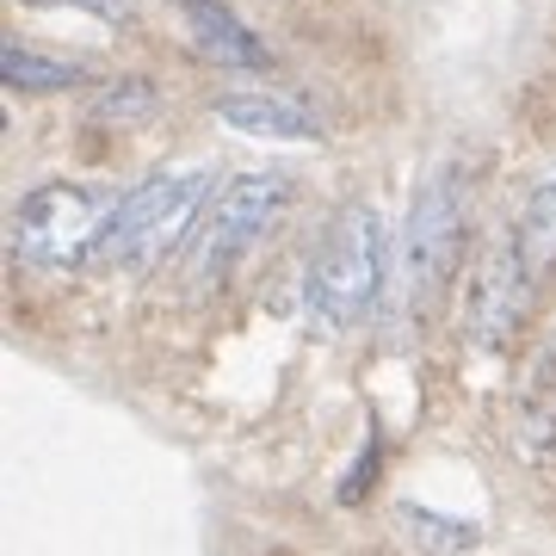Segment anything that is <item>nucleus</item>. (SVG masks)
<instances>
[{
	"mask_svg": "<svg viewBox=\"0 0 556 556\" xmlns=\"http://www.w3.org/2000/svg\"><path fill=\"white\" fill-rule=\"evenodd\" d=\"M204 199H217L204 161L155 167L142 186H130L118 199V217H112V236H105L100 260L105 266H124V273H149L155 260H167L179 241L199 229V217L211 211Z\"/></svg>",
	"mask_w": 556,
	"mask_h": 556,
	"instance_id": "nucleus-2",
	"label": "nucleus"
},
{
	"mask_svg": "<svg viewBox=\"0 0 556 556\" xmlns=\"http://www.w3.org/2000/svg\"><path fill=\"white\" fill-rule=\"evenodd\" d=\"M457 241H464V167L439 161L415 186V204H408V223H402V285H408L415 309H427L452 285Z\"/></svg>",
	"mask_w": 556,
	"mask_h": 556,
	"instance_id": "nucleus-5",
	"label": "nucleus"
},
{
	"mask_svg": "<svg viewBox=\"0 0 556 556\" xmlns=\"http://www.w3.org/2000/svg\"><path fill=\"white\" fill-rule=\"evenodd\" d=\"M112 217H118L112 192H93V186H75V179L31 186L20 211H13V260L50 278L80 273V266H93L105 254Z\"/></svg>",
	"mask_w": 556,
	"mask_h": 556,
	"instance_id": "nucleus-3",
	"label": "nucleus"
},
{
	"mask_svg": "<svg viewBox=\"0 0 556 556\" xmlns=\"http://www.w3.org/2000/svg\"><path fill=\"white\" fill-rule=\"evenodd\" d=\"M38 7H56V0H38ZM62 7H87L100 20H124V0H62Z\"/></svg>",
	"mask_w": 556,
	"mask_h": 556,
	"instance_id": "nucleus-11",
	"label": "nucleus"
},
{
	"mask_svg": "<svg viewBox=\"0 0 556 556\" xmlns=\"http://www.w3.org/2000/svg\"><path fill=\"white\" fill-rule=\"evenodd\" d=\"M383 285H390V229L378 204H340L309 266V291H303L309 316L334 334L358 328L383 303Z\"/></svg>",
	"mask_w": 556,
	"mask_h": 556,
	"instance_id": "nucleus-1",
	"label": "nucleus"
},
{
	"mask_svg": "<svg viewBox=\"0 0 556 556\" xmlns=\"http://www.w3.org/2000/svg\"><path fill=\"white\" fill-rule=\"evenodd\" d=\"M291 199H298V179L285 174V167L236 174L217 199H211V211L199 217L192 241H186V285H192V291H199V285L211 291L217 278H229L241 260L285 223Z\"/></svg>",
	"mask_w": 556,
	"mask_h": 556,
	"instance_id": "nucleus-4",
	"label": "nucleus"
},
{
	"mask_svg": "<svg viewBox=\"0 0 556 556\" xmlns=\"http://www.w3.org/2000/svg\"><path fill=\"white\" fill-rule=\"evenodd\" d=\"M408 526H415V538L427 544V551H470L477 544V526H457V519H433V514H420V507H408Z\"/></svg>",
	"mask_w": 556,
	"mask_h": 556,
	"instance_id": "nucleus-10",
	"label": "nucleus"
},
{
	"mask_svg": "<svg viewBox=\"0 0 556 556\" xmlns=\"http://www.w3.org/2000/svg\"><path fill=\"white\" fill-rule=\"evenodd\" d=\"M0 75H7V87H20V93H56V87H80L87 80V68H75V62H56V56H38V50H7L0 56Z\"/></svg>",
	"mask_w": 556,
	"mask_h": 556,
	"instance_id": "nucleus-9",
	"label": "nucleus"
},
{
	"mask_svg": "<svg viewBox=\"0 0 556 556\" xmlns=\"http://www.w3.org/2000/svg\"><path fill=\"white\" fill-rule=\"evenodd\" d=\"M179 13H186V31H192L204 62H223V68H273L266 43H260L223 0H179Z\"/></svg>",
	"mask_w": 556,
	"mask_h": 556,
	"instance_id": "nucleus-7",
	"label": "nucleus"
},
{
	"mask_svg": "<svg viewBox=\"0 0 556 556\" xmlns=\"http://www.w3.org/2000/svg\"><path fill=\"white\" fill-rule=\"evenodd\" d=\"M211 112H217L229 130H241V137H316L321 124L316 112L303 100H291V93H217L211 100Z\"/></svg>",
	"mask_w": 556,
	"mask_h": 556,
	"instance_id": "nucleus-8",
	"label": "nucleus"
},
{
	"mask_svg": "<svg viewBox=\"0 0 556 556\" xmlns=\"http://www.w3.org/2000/svg\"><path fill=\"white\" fill-rule=\"evenodd\" d=\"M501 254L514 260V273L526 278V291L532 298H544V285L556 278V174H544L519 199V211H514V223L501 229Z\"/></svg>",
	"mask_w": 556,
	"mask_h": 556,
	"instance_id": "nucleus-6",
	"label": "nucleus"
}]
</instances>
